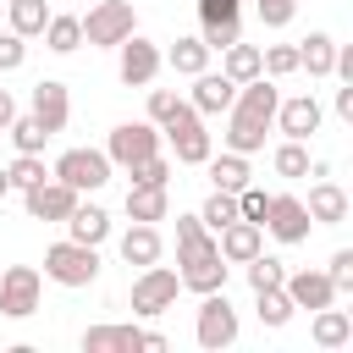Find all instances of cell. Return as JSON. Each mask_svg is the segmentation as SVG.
Here are the masks:
<instances>
[{"label": "cell", "instance_id": "9a60e30c", "mask_svg": "<svg viewBox=\"0 0 353 353\" xmlns=\"http://www.w3.org/2000/svg\"><path fill=\"white\" fill-rule=\"evenodd\" d=\"M281 292L292 298V309H309V314L342 298V292L331 287V276H325V270H287V276H281Z\"/></svg>", "mask_w": 353, "mask_h": 353}, {"label": "cell", "instance_id": "44dd1931", "mask_svg": "<svg viewBox=\"0 0 353 353\" xmlns=\"http://www.w3.org/2000/svg\"><path fill=\"white\" fill-rule=\"evenodd\" d=\"M66 237L72 243H88V248H99L105 237H110V215L99 210V204H72V215H66Z\"/></svg>", "mask_w": 353, "mask_h": 353}, {"label": "cell", "instance_id": "74e56055", "mask_svg": "<svg viewBox=\"0 0 353 353\" xmlns=\"http://www.w3.org/2000/svg\"><path fill=\"white\" fill-rule=\"evenodd\" d=\"M6 176H11V188L22 193V188H33V182H44L50 171H44V154H17V160L6 165Z\"/></svg>", "mask_w": 353, "mask_h": 353}, {"label": "cell", "instance_id": "60d3db41", "mask_svg": "<svg viewBox=\"0 0 353 353\" xmlns=\"http://www.w3.org/2000/svg\"><path fill=\"white\" fill-rule=\"evenodd\" d=\"M199 22H243V0H199Z\"/></svg>", "mask_w": 353, "mask_h": 353}, {"label": "cell", "instance_id": "d590c367", "mask_svg": "<svg viewBox=\"0 0 353 353\" xmlns=\"http://www.w3.org/2000/svg\"><path fill=\"white\" fill-rule=\"evenodd\" d=\"M199 221H204L210 232H221L226 221H237V193H221V188H215V193L204 199V210H199Z\"/></svg>", "mask_w": 353, "mask_h": 353}, {"label": "cell", "instance_id": "e0dca14e", "mask_svg": "<svg viewBox=\"0 0 353 353\" xmlns=\"http://www.w3.org/2000/svg\"><path fill=\"white\" fill-rule=\"evenodd\" d=\"M215 248H221L226 265H248V259L265 248V226H259V221H226V226L215 232Z\"/></svg>", "mask_w": 353, "mask_h": 353}, {"label": "cell", "instance_id": "d6986e66", "mask_svg": "<svg viewBox=\"0 0 353 353\" xmlns=\"http://www.w3.org/2000/svg\"><path fill=\"white\" fill-rule=\"evenodd\" d=\"M232 99H237V83H232L226 72H210V66H204V72L193 77V99H188V105H193L199 116H221Z\"/></svg>", "mask_w": 353, "mask_h": 353}, {"label": "cell", "instance_id": "7402d4cb", "mask_svg": "<svg viewBox=\"0 0 353 353\" xmlns=\"http://www.w3.org/2000/svg\"><path fill=\"white\" fill-rule=\"evenodd\" d=\"M160 248H165V243H160V226H154V221H132V226L121 232V259H127V265H138V270H143V265H154V259H160Z\"/></svg>", "mask_w": 353, "mask_h": 353}, {"label": "cell", "instance_id": "6da1fadb", "mask_svg": "<svg viewBox=\"0 0 353 353\" xmlns=\"http://www.w3.org/2000/svg\"><path fill=\"white\" fill-rule=\"evenodd\" d=\"M276 99H281V88H276V77H248V83H237V99L226 105V149H237V154H259L265 149V132H270V121H276Z\"/></svg>", "mask_w": 353, "mask_h": 353}, {"label": "cell", "instance_id": "7bdbcfd3", "mask_svg": "<svg viewBox=\"0 0 353 353\" xmlns=\"http://www.w3.org/2000/svg\"><path fill=\"white\" fill-rule=\"evenodd\" d=\"M325 276H331V287H336V292H347V287H353V248H336V254H331V265H325Z\"/></svg>", "mask_w": 353, "mask_h": 353}, {"label": "cell", "instance_id": "f6af8a7d", "mask_svg": "<svg viewBox=\"0 0 353 353\" xmlns=\"http://www.w3.org/2000/svg\"><path fill=\"white\" fill-rule=\"evenodd\" d=\"M336 116H342V121H353V83H342V88H336Z\"/></svg>", "mask_w": 353, "mask_h": 353}, {"label": "cell", "instance_id": "2e32d148", "mask_svg": "<svg viewBox=\"0 0 353 353\" xmlns=\"http://www.w3.org/2000/svg\"><path fill=\"white\" fill-rule=\"evenodd\" d=\"M303 210H309V221H314V226H342V221H347V210H353V199H347V188H342V182L320 176V182L309 188Z\"/></svg>", "mask_w": 353, "mask_h": 353}, {"label": "cell", "instance_id": "4fadbf2b", "mask_svg": "<svg viewBox=\"0 0 353 353\" xmlns=\"http://www.w3.org/2000/svg\"><path fill=\"white\" fill-rule=\"evenodd\" d=\"M309 210H303V199H292V193H270V210H265V232L276 237V243H303L309 237Z\"/></svg>", "mask_w": 353, "mask_h": 353}, {"label": "cell", "instance_id": "5b68a950", "mask_svg": "<svg viewBox=\"0 0 353 353\" xmlns=\"http://www.w3.org/2000/svg\"><path fill=\"white\" fill-rule=\"evenodd\" d=\"M77 22H83V44H94V50H116L127 33H138L132 0H99V6H88V17H77Z\"/></svg>", "mask_w": 353, "mask_h": 353}, {"label": "cell", "instance_id": "484cf974", "mask_svg": "<svg viewBox=\"0 0 353 353\" xmlns=\"http://www.w3.org/2000/svg\"><path fill=\"white\" fill-rule=\"evenodd\" d=\"M44 50H55V55H72L77 44H83V22L77 17H66V11H50V22H44Z\"/></svg>", "mask_w": 353, "mask_h": 353}, {"label": "cell", "instance_id": "836d02e7", "mask_svg": "<svg viewBox=\"0 0 353 353\" xmlns=\"http://www.w3.org/2000/svg\"><path fill=\"white\" fill-rule=\"evenodd\" d=\"M259 72H265V77H292V72H298V44H270V50H259Z\"/></svg>", "mask_w": 353, "mask_h": 353}, {"label": "cell", "instance_id": "ffe728a7", "mask_svg": "<svg viewBox=\"0 0 353 353\" xmlns=\"http://www.w3.org/2000/svg\"><path fill=\"white\" fill-rule=\"evenodd\" d=\"M143 347V325H88L83 331V353H138Z\"/></svg>", "mask_w": 353, "mask_h": 353}, {"label": "cell", "instance_id": "b9f144b4", "mask_svg": "<svg viewBox=\"0 0 353 353\" xmlns=\"http://www.w3.org/2000/svg\"><path fill=\"white\" fill-rule=\"evenodd\" d=\"M254 11H259V22H265V28H287V22H292V11H298V0H254Z\"/></svg>", "mask_w": 353, "mask_h": 353}, {"label": "cell", "instance_id": "277c9868", "mask_svg": "<svg viewBox=\"0 0 353 353\" xmlns=\"http://www.w3.org/2000/svg\"><path fill=\"white\" fill-rule=\"evenodd\" d=\"M44 276H50L55 287H94V281H99V248L61 237V243L44 248Z\"/></svg>", "mask_w": 353, "mask_h": 353}, {"label": "cell", "instance_id": "f35d334b", "mask_svg": "<svg viewBox=\"0 0 353 353\" xmlns=\"http://www.w3.org/2000/svg\"><path fill=\"white\" fill-rule=\"evenodd\" d=\"M204 50H226V44H237L243 39V22H204Z\"/></svg>", "mask_w": 353, "mask_h": 353}, {"label": "cell", "instance_id": "4316f807", "mask_svg": "<svg viewBox=\"0 0 353 353\" xmlns=\"http://www.w3.org/2000/svg\"><path fill=\"white\" fill-rule=\"evenodd\" d=\"M165 66H171L176 77H199V72L210 66V50H204V39H176V44L165 50Z\"/></svg>", "mask_w": 353, "mask_h": 353}, {"label": "cell", "instance_id": "ac0fdd59", "mask_svg": "<svg viewBox=\"0 0 353 353\" xmlns=\"http://www.w3.org/2000/svg\"><path fill=\"white\" fill-rule=\"evenodd\" d=\"M33 116L44 121V132H50V138H55V132L72 121V94H66V83H61V77L33 83Z\"/></svg>", "mask_w": 353, "mask_h": 353}, {"label": "cell", "instance_id": "9c48e42d", "mask_svg": "<svg viewBox=\"0 0 353 353\" xmlns=\"http://www.w3.org/2000/svg\"><path fill=\"white\" fill-rule=\"evenodd\" d=\"M105 154H110V165L127 171V165L160 154V127H154V121H116L110 138H105Z\"/></svg>", "mask_w": 353, "mask_h": 353}, {"label": "cell", "instance_id": "d4e9b609", "mask_svg": "<svg viewBox=\"0 0 353 353\" xmlns=\"http://www.w3.org/2000/svg\"><path fill=\"white\" fill-rule=\"evenodd\" d=\"M331 61H336V39H331V33H309V39L298 44V72L331 77Z\"/></svg>", "mask_w": 353, "mask_h": 353}, {"label": "cell", "instance_id": "ee69618b", "mask_svg": "<svg viewBox=\"0 0 353 353\" xmlns=\"http://www.w3.org/2000/svg\"><path fill=\"white\" fill-rule=\"evenodd\" d=\"M171 110H176V94H171V88H149V121L160 127Z\"/></svg>", "mask_w": 353, "mask_h": 353}, {"label": "cell", "instance_id": "83f0119b", "mask_svg": "<svg viewBox=\"0 0 353 353\" xmlns=\"http://www.w3.org/2000/svg\"><path fill=\"white\" fill-rule=\"evenodd\" d=\"M171 193L165 188H127V221H165Z\"/></svg>", "mask_w": 353, "mask_h": 353}, {"label": "cell", "instance_id": "4dcf8cb0", "mask_svg": "<svg viewBox=\"0 0 353 353\" xmlns=\"http://www.w3.org/2000/svg\"><path fill=\"white\" fill-rule=\"evenodd\" d=\"M11 143H17V154H44V143H50V132H44V121L28 110V116H11Z\"/></svg>", "mask_w": 353, "mask_h": 353}, {"label": "cell", "instance_id": "8fae6325", "mask_svg": "<svg viewBox=\"0 0 353 353\" xmlns=\"http://www.w3.org/2000/svg\"><path fill=\"white\" fill-rule=\"evenodd\" d=\"M39 298H44V276H39L33 265L0 270V314H6V320H28V314L39 309Z\"/></svg>", "mask_w": 353, "mask_h": 353}, {"label": "cell", "instance_id": "603a6c76", "mask_svg": "<svg viewBox=\"0 0 353 353\" xmlns=\"http://www.w3.org/2000/svg\"><path fill=\"white\" fill-rule=\"evenodd\" d=\"M309 336H314V347H347L353 342V314L336 309V303H325V309H314Z\"/></svg>", "mask_w": 353, "mask_h": 353}, {"label": "cell", "instance_id": "f546056e", "mask_svg": "<svg viewBox=\"0 0 353 353\" xmlns=\"http://www.w3.org/2000/svg\"><path fill=\"white\" fill-rule=\"evenodd\" d=\"M6 11H11V33H22V39H39L44 22H50L44 0H6Z\"/></svg>", "mask_w": 353, "mask_h": 353}, {"label": "cell", "instance_id": "7c38bea8", "mask_svg": "<svg viewBox=\"0 0 353 353\" xmlns=\"http://www.w3.org/2000/svg\"><path fill=\"white\" fill-rule=\"evenodd\" d=\"M77 199H83V193H77V188H66L61 176H44V182L22 188V210H28L33 221H66Z\"/></svg>", "mask_w": 353, "mask_h": 353}, {"label": "cell", "instance_id": "3957f363", "mask_svg": "<svg viewBox=\"0 0 353 353\" xmlns=\"http://www.w3.org/2000/svg\"><path fill=\"white\" fill-rule=\"evenodd\" d=\"M160 138L171 143V154H176V165H204L210 160V132H204V116L188 105V99H176V110L160 121Z\"/></svg>", "mask_w": 353, "mask_h": 353}, {"label": "cell", "instance_id": "ba28073f", "mask_svg": "<svg viewBox=\"0 0 353 353\" xmlns=\"http://www.w3.org/2000/svg\"><path fill=\"white\" fill-rule=\"evenodd\" d=\"M116 50H121V61H116V77H121L127 88H149V83L160 77V66H165V50H160L154 39H143V33H127Z\"/></svg>", "mask_w": 353, "mask_h": 353}, {"label": "cell", "instance_id": "8992f818", "mask_svg": "<svg viewBox=\"0 0 353 353\" xmlns=\"http://www.w3.org/2000/svg\"><path fill=\"white\" fill-rule=\"evenodd\" d=\"M176 292H182V276L171 270V265H143L138 270V281H132V314H143V320H154V314H165L171 303H176Z\"/></svg>", "mask_w": 353, "mask_h": 353}, {"label": "cell", "instance_id": "5bb4252c", "mask_svg": "<svg viewBox=\"0 0 353 353\" xmlns=\"http://www.w3.org/2000/svg\"><path fill=\"white\" fill-rule=\"evenodd\" d=\"M320 116H325V110H320L314 94H292V99H276V121H270V127H281V138H303V143H309V138L320 132Z\"/></svg>", "mask_w": 353, "mask_h": 353}, {"label": "cell", "instance_id": "bcb514c9", "mask_svg": "<svg viewBox=\"0 0 353 353\" xmlns=\"http://www.w3.org/2000/svg\"><path fill=\"white\" fill-rule=\"evenodd\" d=\"M11 116H17V99H11V88H0V132L11 127Z\"/></svg>", "mask_w": 353, "mask_h": 353}, {"label": "cell", "instance_id": "d6a6232c", "mask_svg": "<svg viewBox=\"0 0 353 353\" xmlns=\"http://www.w3.org/2000/svg\"><path fill=\"white\" fill-rule=\"evenodd\" d=\"M270 165H276V176H309V143L303 138H281Z\"/></svg>", "mask_w": 353, "mask_h": 353}, {"label": "cell", "instance_id": "ab89813d", "mask_svg": "<svg viewBox=\"0 0 353 353\" xmlns=\"http://www.w3.org/2000/svg\"><path fill=\"white\" fill-rule=\"evenodd\" d=\"M22 61H28V39L6 28V33H0V72H17Z\"/></svg>", "mask_w": 353, "mask_h": 353}, {"label": "cell", "instance_id": "30bf717a", "mask_svg": "<svg viewBox=\"0 0 353 353\" xmlns=\"http://www.w3.org/2000/svg\"><path fill=\"white\" fill-rule=\"evenodd\" d=\"M110 154L105 149H66L61 160H55V171L50 176H61L66 188H77V193H99L105 182H110Z\"/></svg>", "mask_w": 353, "mask_h": 353}, {"label": "cell", "instance_id": "7a4b0ae2", "mask_svg": "<svg viewBox=\"0 0 353 353\" xmlns=\"http://www.w3.org/2000/svg\"><path fill=\"white\" fill-rule=\"evenodd\" d=\"M176 276H182V287L188 292H221L226 287V259H221V248H215V232L199 221V215H176Z\"/></svg>", "mask_w": 353, "mask_h": 353}, {"label": "cell", "instance_id": "f1b7e54d", "mask_svg": "<svg viewBox=\"0 0 353 353\" xmlns=\"http://www.w3.org/2000/svg\"><path fill=\"white\" fill-rule=\"evenodd\" d=\"M221 72L232 77V83H248V77H259V44H226L221 50Z\"/></svg>", "mask_w": 353, "mask_h": 353}, {"label": "cell", "instance_id": "e575fe53", "mask_svg": "<svg viewBox=\"0 0 353 353\" xmlns=\"http://www.w3.org/2000/svg\"><path fill=\"white\" fill-rule=\"evenodd\" d=\"M127 176H132V188H165L171 182V160L165 154H149V160L127 165Z\"/></svg>", "mask_w": 353, "mask_h": 353}, {"label": "cell", "instance_id": "8d00e7d4", "mask_svg": "<svg viewBox=\"0 0 353 353\" xmlns=\"http://www.w3.org/2000/svg\"><path fill=\"white\" fill-rule=\"evenodd\" d=\"M281 276H287V265H281L276 254L259 248V254L248 259V287H254V292H259V287H281Z\"/></svg>", "mask_w": 353, "mask_h": 353}, {"label": "cell", "instance_id": "52a82bcc", "mask_svg": "<svg viewBox=\"0 0 353 353\" xmlns=\"http://www.w3.org/2000/svg\"><path fill=\"white\" fill-rule=\"evenodd\" d=\"M237 309L226 303V287L221 292H204V303H199V320H193V342L199 347H210V353H221V347H232L237 342Z\"/></svg>", "mask_w": 353, "mask_h": 353}, {"label": "cell", "instance_id": "cb8c5ba5", "mask_svg": "<svg viewBox=\"0 0 353 353\" xmlns=\"http://www.w3.org/2000/svg\"><path fill=\"white\" fill-rule=\"evenodd\" d=\"M204 165H210V182H215L221 193H237V188H248V176H254V171H248V154H237V149H226V154L210 149Z\"/></svg>", "mask_w": 353, "mask_h": 353}, {"label": "cell", "instance_id": "1f68e13d", "mask_svg": "<svg viewBox=\"0 0 353 353\" xmlns=\"http://www.w3.org/2000/svg\"><path fill=\"white\" fill-rule=\"evenodd\" d=\"M254 309H259V325H270V331H281V325L292 320V298H287L281 287H259V292H254Z\"/></svg>", "mask_w": 353, "mask_h": 353}, {"label": "cell", "instance_id": "7dc6e473", "mask_svg": "<svg viewBox=\"0 0 353 353\" xmlns=\"http://www.w3.org/2000/svg\"><path fill=\"white\" fill-rule=\"evenodd\" d=\"M6 193H11V176H6V165H0V199H6Z\"/></svg>", "mask_w": 353, "mask_h": 353}]
</instances>
